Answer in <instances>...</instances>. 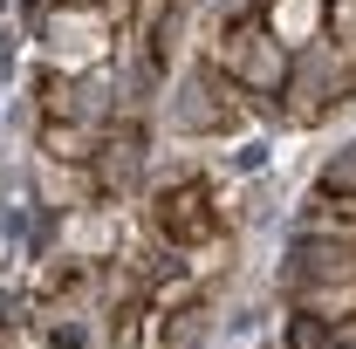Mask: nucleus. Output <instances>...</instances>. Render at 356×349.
<instances>
[{
    "label": "nucleus",
    "instance_id": "obj_2",
    "mask_svg": "<svg viewBox=\"0 0 356 349\" xmlns=\"http://www.w3.org/2000/svg\"><path fill=\"white\" fill-rule=\"evenodd\" d=\"M0 233H7V240H21V233H28V213H21V206H7V213H0Z\"/></svg>",
    "mask_w": 356,
    "mask_h": 349
},
{
    "label": "nucleus",
    "instance_id": "obj_3",
    "mask_svg": "<svg viewBox=\"0 0 356 349\" xmlns=\"http://www.w3.org/2000/svg\"><path fill=\"white\" fill-rule=\"evenodd\" d=\"M329 185H356V144H350V158H343V165H329Z\"/></svg>",
    "mask_w": 356,
    "mask_h": 349
},
{
    "label": "nucleus",
    "instance_id": "obj_1",
    "mask_svg": "<svg viewBox=\"0 0 356 349\" xmlns=\"http://www.w3.org/2000/svg\"><path fill=\"white\" fill-rule=\"evenodd\" d=\"M267 165V144H240V151H233V172H261Z\"/></svg>",
    "mask_w": 356,
    "mask_h": 349
},
{
    "label": "nucleus",
    "instance_id": "obj_4",
    "mask_svg": "<svg viewBox=\"0 0 356 349\" xmlns=\"http://www.w3.org/2000/svg\"><path fill=\"white\" fill-rule=\"evenodd\" d=\"M0 7H7V0H0Z\"/></svg>",
    "mask_w": 356,
    "mask_h": 349
}]
</instances>
